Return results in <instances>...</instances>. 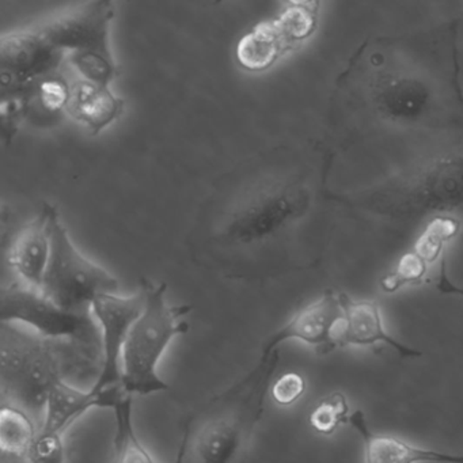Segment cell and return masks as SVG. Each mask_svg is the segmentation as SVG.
Masks as SVG:
<instances>
[{
    "mask_svg": "<svg viewBox=\"0 0 463 463\" xmlns=\"http://www.w3.org/2000/svg\"><path fill=\"white\" fill-rule=\"evenodd\" d=\"M48 207L51 256L40 291L64 310L91 311L97 298L118 294V279L75 248L58 210L53 205Z\"/></svg>",
    "mask_w": 463,
    "mask_h": 463,
    "instance_id": "277c9868",
    "label": "cell"
},
{
    "mask_svg": "<svg viewBox=\"0 0 463 463\" xmlns=\"http://www.w3.org/2000/svg\"><path fill=\"white\" fill-rule=\"evenodd\" d=\"M126 395L121 386L99 392L93 387L88 390L80 389L61 379L48 395L40 430L63 435L78 419L85 416L91 409L112 411L116 402Z\"/></svg>",
    "mask_w": 463,
    "mask_h": 463,
    "instance_id": "30bf717a",
    "label": "cell"
},
{
    "mask_svg": "<svg viewBox=\"0 0 463 463\" xmlns=\"http://www.w3.org/2000/svg\"><path fill=\"white\" fill-rule=\"evenodd\" d=\"M243 430L232 420H216L200 430L194 449L200 463H232L242 447Z\"/></svg>",
    "mask_w": 463,
    "mask_h": 463,
    "instance_id": "2e32d148",
    "label": "cell"
},
{
    "mask_svg": "<svg viewBox=\"0 0 463 463\" xmlns=\"http://www.w3.org/2000/svg\"><path fill=\"white\" fill-rule=\"evenodd\" d=\"M113 18L112 2L97 0L53 18L39 29L56 50L69 55L82 80L110 86L118 74L109 44Z\"/></svg>",
    "mask_w": 463,
    "mask_h": 463,
    "instance_id": "3957f363",
    "label": "cell"
},
{
    "mask_svg": "<svg viewBox=\"0 0 463 463\" xmlns=\"http://www.w3.org/2000/svg\"><path fill=\"white\" fill-rule=\"evenodd\" d=\"M348 402L345 395L333 392L325 397L318 405L314 406L308 416L310 427L319 435L330 436L344 422L349 421Z\"/></svg>",
    "mask_w": 463,
    "mask_h": 463,
    "instance_id": "603a6c76",
    "label": "cell"
},
{
    "mask_svg": "<svg viewBox=\"0 0 463 463\" xmlns=\"http://www.w3.org/2000/svg\"><path fill=\"white\" fill-rule=\"evenodd\" d=\"M64 378L58 341L45 340L20 325L2 324L0 384L4 403L28 411L42 427L45 402Z\"/></svg>",
    "mask_w": 463,
    "mask_h": 463,
    "instance_id": "7a4b0ae2",
    "label": "cell"
},
{
    "mask_svg": "<svg viewBox=\"0 0 463 463\" xmlns=\"http://www.w3.org/2000/svg\"><path fill=\"white\" fill-rule=\"evenodd\" d=\"M340 300L344 310V319L335 333L337 345L367 346L382 341L402 356H421V352L413 351L387 335L383 324H382L379 306L375 302H371V300L354 302V300L348 299L345 295H340Z\"/></svg>",
    "mask_w": 463,
    "mask_h": 463,
    "instance_id": "8fae6325",
    "label": "cell"
},
{
    "mask_svg": "<svg viewBox=\"0 0 463 463\" xmlns=\"http://www.w3.org/2000/svg\"><path fill=\"white\" fill-rule=\"evenodd\" d=\"M344 319L340 295L326 294L317 302L306 306L295 314L281 329L265 341L261 363H267L280 344L289 340L302 341L316 346L321 354H327L337 346L335 333Z\"/></svg>",
    "mask_w": 463,
    "mask_h": 463,
    "instance_id": "9c48e42d",
    "label": "cell"
},
{
    "mask_svg": "<svg viewBox=\"0 0 463 463\" xmlns=\"http://www.w3.org/2000/svg\"><path fill=\"white\" fill-rule=\"evenodd\" d=\"M124 109V99L116 96L109 86L85 80L71 83L66 112L78 123L83 124L93 135L101 134L115 123Z\"/></svg>",
    "mask_w": 463,
    "mask_h": 463,
    "instance_id": "5bb4252c",
    "label": "cell"
},
{
    "mask_svg": "<svg viewBox=\"0 0 463 463\" xmlns=\"http://www.w3.org/2000/svg\"><path fill=\"white\" fill-rule=\"evenodd\" d=\"M39 433L33 417L12 403L0 411V449L12 458H26Z\"/></svg>",
    "mask_w": 463,
    "mask_h": 463,
    "instance_id": "ac0fdd59",
    "label": "cell"
},
{
    "mask_svg": "<svg viewBox=\"0 0 463 463\" xmlns=\"http://www.w3.org/2000/svg\"><path fill=\"white\" fill-rule=\"evenodd\" d=\"M132 405L134 398L126 395L112 408L116 422L115 463H156L135 430Z\"/></svg>",
    "mask_w": 463,
    "mask_h": 463,
    "instance_id": "d6986e66",
    "label": "cell"
},
{
    "mask_svg": "<svg viewBox=\"0 0 463 463\" xmlns=\"http://www.w3.org/2000/svg\"><path fill=\"white\" fill-rule=\"evenodd\" d=\"M305 392V378L298 373H286L276 379L270 394L278 405L291 406L302 398Z\"/></svg>",
    "mask_w": 463,
    "mask_h": 463,
    "instance_id": "4316f807",
    "label": "cell"
},
{
    "mask_svg": "<svg viewBox=\"0 0 463 463\" xmlns=\"http://www.w3.org/2000/svg\"><path fill=\"white\" fill-rule=\"evenodd\" d=\"M428 91L419 80H398L387 83L379 96L382 110L397 120H414L421 115Z\"/></svg>",
    "mask_w": 463,
    "mask_h": 463,
    "instance_id": "ffe728a7",
    "label": "cell"
},
{
    "mask_svg": "<svg viewBox=\"0 0 463 463\" xmlns=\"http://www.w3.org/2000/svg\"><path fill=\"white\" fill-rule=\"evenodd\" d=\"M29 116L28 96L24 90L5 93L0 104V118H2V129L4 137L12 140L13 137L20 131L21 124Z\"/></svg>",
    "mask_w": 463,
    "mask_h": 463,
    "instance_id": "d4e9b609",
    "label": "cell"
},
{
    "mask_svg": "<svg viewBox=\"0 0 463 463\" xmlns=\"http://www.w3.org/2000/svg\"><path fill=\"white\" fill-rule=\"evenodd\" d=\"M349 422L364 440L365 463H463V455L420 449L395 436L371 432L363 411H354Z\"/></svg>",
    "mask_w": 463,
    "mask_h": 463,
    "instance_id": "4fadbf2b",
    "label": "cell"
},
{
    "mask_svg": "<svg viewBox=\"0 0 463 463\" xmlns=\"http://www.w3.org/2000/svg\"><path fill=\"white\" fill-rule=\"evenodd\" d=\"M145 307L142 289L132 297L104 294L94 300L91 313L99 325L102 345V368L93 389L120 387L121 359L129 332Z\"/></svg>",
    "mask_w": 463,
    "mask_h": 463,
    "instance_id": "8992f818",
    "label": "cell"
},
{
    "mask_svg": "<svg viewBox=\"0 0 463 463\" xmlns=\"http://www.w3.org/2000/svg\"><path fill=\"white\" fill-rule=\"evenodd\" d=\"M145 307L124 345L121 389L128 397H148L166 392L169 384L159 376L158 365L173 340L188 332L189 306H170L166 284L143 280Z\"/></svg>",
    "mask_w": 463,
    "mask_h": 463,
    "instance_id": "6da1fadb",
    "label": "cell"
},
{
    "mask_svg": "<svg viewBox=\"0 0 463 463\" xmlns=\"http://www.w3.org/2000/svg\"><path fill=\"white\" fill-rule=\"evenodd\" d=\"M460 230L459 221L449 216H436L425 227L419 240L414 243L416 251L428 264L438 261L447 242L454 240Z\"/></svg>",
    "mask_w": 463,
    "mask_h": 463,
    "instance_id": "7402d4cb",
    "label": "cell"
},
{
    "mask_svg": "<svg viewBox=\"0 0 463 463\" xmlns=\"http://www.w3.org/2000/svg\"><path fill=\"white\" fill-rule=\"evenodd\" d=\"M0 321L20 325L45 340L72 343L102 356L101 335L91 311L64 310L40 289L25 284H13L2 291Z\"/></svg>",
    "mask_w": 463,
    "mask_h": 463,
    "instance_id": "5b68a950",
    "label": "cell"
},
{
    "mask_svg": "<svg viewBox=\"0 0 463 463\" xmlns=\"http://www.w3.org/2000/svg\"><path fill=\"white\" fill-rule=\"evenodd\" d=\"M28 96L29 116L34 120H55L67 109L71 94V83L61 75L53 74L40 78L25 89Z\"/></svg>",
    "mask_w": 463,
    "mask_h": 463,
    "instance_id": "e0dca14e",
    "label": "cell"
},
{
    "mask_svg": "<svg viewBox=\"0 0 463 463\" xmlns=\"http://www.w3.org/2000/svg\"><path fill=\"white\" fill-rule=\"evenodd\" d=\"M50 207L43 208L42 213L24 227L15 237L10 249V265L20 276L23 284L32 288H42L45 270L51 256Z\"/></svg>",
    "mask_w": 463,
    "mask_h": 463,
    "instance_id": "7c38bea8",
    "label": "cell"
},
{
    "mask_svg": "<svg viewBox=\"0 0 463 463\" xmlns=\"http://www.w3.org/2000/svg\"><path fill=\"white\" fill-rule=\"evenodd\" d=\"M428 264L416 251H409L401 257L395 272L382 279L381 287L387 294L398 291L405 284L421 283L428 272Z\"/></svg>",
    "mask_w": 463,
    "mask_h": 463,
    "instance_id": "cb8c5ba5",
    "label": "cell"
},
{
    "mask_svg": "<svg viewBox=\"0 0 463 463\" xmlns=\"http://www.w3.org/2000/svg\"><path fill=\"white\" fill-rule=\"evenodd\" d=\"M300 205L302 203L294 192H261L232 213L226 226L227 238L242 245L267 240L298 215Z\"/></svg>",
    "mask_w": 463,
    "mask_h": 463,
    "instance_id": "ba28073f",
    "label": "cell"
},
{
    "mask_svg": "<svg viewBox=\"0 0 463 463\" xmlns=\"http://www.w3.org/2000/svg\"><path fill=\"white\" fill-rule=\"evenodd\" d=\"M292 50L276 25L275 20L254 26L238 42L235 58L242 69L262 72L278 63L279 59Z\"/></svg>",
    "mask_w": 463,
    "mask_h": 463,
    "instance_id": "9a60e30c",
    "label": "cell"
},
{
    "mask_svg": "<svg viewBox=\"0 0 463 463\" xmlns=\"http://www.w3.org/2000/svg\"><path fill=\"white\" fill-rule=\"evenodd\" d=\"M26 459L29 463H66L63 435L39 430Z\"/></svg>",
    "mask_w": 463,
    "mask_h": 463,
    "instance_id": "484cf974",
    "label": "cell"
},
{
    "mask_svg": "<svg viewBox=\"0 0 463 463\" xmlns=\"http://www.w3.org/2000/svg\"><path fill=\"white\" fill-rule=\"evenodd\" d=\"M318 7L316 2H289L284 6L275 23L289 47L302 44L316 33Z\"/></svg>",
    "mask_w": 463,
    "mask_h": 463,
    "instance_id": "44dd1931",
    "label": "cell"
},
{
    "mask_svg": "<svg viewBox=\"0 0 463 463\" xmlns=\"http://www.w3.org/2000/svg\"><path fill=\"white\" fill-rule=\"evenodd\" d=\"M66 53L56 50L39 28L14 32L0 40V83L5 93L24 90L53 74Z\"/></svg>",
    "mask_w": 463,
    "mask_h": 463,
    "instance_id": "52a82bcc",
    "label": "cell"
}]
</instances>
